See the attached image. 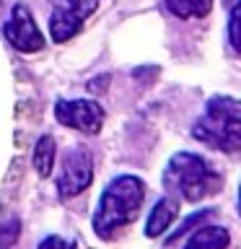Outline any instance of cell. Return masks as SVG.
Wrapping results in <instances>:
<instances>
[{"mask_svg":"<svg viewBox=\"0 0 241 249\" xmlns=\"http://www.w3.org/2000/svg\"><path fill=\"white\" fill-rule=\"evenodd\" d=\"M176 18H200L210 11L213 0H163Z\"/></svg>","mask_w":241,"mask_h":249,"instance_id":"obj_11","label":"cell"},{"mask_svg":"<svg viewBox=\"0 0 241 249\" xmlns=\"http://www.w3.org/2000/svg\"><path fill=\"white\" fill-rule=\"evenodd\" d=\"M54 138L52 135H42L36 140L34 145V156H31V161H34V169L39 177H50L52 174V166H54Z\"/></svg>","mask_w":241,"mask_h":249,"instance_id":"obj_10","label":"cell"},{"mask_svg":"<svg viewBox=\"0 0 241 249\" xmlns=\"http://www.w3.org/2000/svg\"><path fill=\"white\" fill-rule=\"evenodd\" d=\"M93 179V159L83 148H73L65 159H62V169L57 174V195L60 200H70L81 195Z\"/></svg>","mask_w":241,"mask_h":249,"instance_id":"obj_6","label":"cell"},{"mask_svg":"<svg viewBox=\"0 0 241 249\" xmlns=\"http://www.w3.org/2000/svg\"><path fill=\"white\" fill-rule=\"evenodd\" d=\"M163 187L182 200L200 202L223 187V177L200 153H174L163 169Z\"/></svg>","mask_w":241,"mask_h":249,"instance_id":"obj_2","label":"cell"},{"mask_svg":"<svg viewBox=\"0 0 241 249\" xmlns=\"http://www.w3.org/2000/svg\"><path fill=\"white\" fill-rule=\"evenodd\" d=\"M228 244H231V236H228L225 229H221V226L197 229L189 239L184 241L187 249H221V247H228Z\"/></svg>","mask_w":241,"mask_h":249,"instance_id":"obj_9","label":"cell"},{"mask_svg":"<svg viewBox=\"0 0 241 249\" xmlns=\"http://www.w3.org/2000/svg\"><path fill=\"white\" fill-rule=\"evenodd\" d=\"M145 200V182L132 174L117 177L101 192L96 213H93V231L101 239H112L117 231L130 226L138 218Z\"/></svg>","mask_w":241,"mask_h":249,"instance_id":"obj_1","label":"cell"},{"mask_svg":"<svg viewBox=\"0 0 241 249\" xmlns=\"http://www.w3.org/2000/svg\"><path fill=\"white\" fill-rule=\"evenodd\" d=\"M192 135L210 148L236 153L241 148V104L233 96H213L205 114L194 122Z\"/></svg>","mask_w":241,"mask_h":249,"instance_id":"obj_3","label":"cell"},{"mask_svg":"<svg viewBox=\"0 0 241 249\" xmlns=\"http://www.w3.org/2000/svg\"><path fill=\"white\" fill-rule=\"evenodd\" d=\"M5 39L11 42L18 52H39L44 47V36L36 29L34 16L26 5H13L11 18L5 23Z\"/></svg>","mask_w":241,"mask_h":249,"instance_id":"obj_7","label":"cell"},{"mask_svg":"<svg viewBox=\"0 0 241 249\" xmlns=\"http://www.w3.org/2000/svg\"><path fill=\"white\" fill-rule=\"evenodd\" d=\"M39 247H42V249H47V247H62V249H73V247H75V241H65V239H60V236H50V239H44Z\"/></svg>","mask_w":241,"mask_h":249,"instance_id":"obj_13","label":"cell"},{"mask_svg":"<svg viewBox=\"0 0 241 249\" xmlns=\"http://www.w3.org/2000/svg\"><path fill=\"white\" fill-rule=\"evenodd\" d=\"M228 36H231V47L233 52H239V5H231V16H228Z\"/></svg>","mask_w":241,"mask_h":249,"instance_id":"obj_12","label":"cell"},{"mask_svg":"<svg viewBox=\"0 0 241 249\" xmlns=\"http://www.w3.org/2000/svg\"><path fill=\"white\" fill-rule=\"evenodd\" d=\"M99 0H52L50 31L57 44L73 39L81 31L83 21L96 11Z\"/></svg>","mask_w":241,"mask_h":249,"instance_id":"obj_4","label":"cell"},{"mask_svg":"<svg viewBox=\"0 0 241 249\" xmlns=\"http://www.w3.org/2000/svg\"><path fill=\"white\" fill-rule=\"evenodd\" d=\"M179 215V202L174 197H163L153 205L151 215H148V223H145V236H161L163 231L174 223V218Z\"/></svg>","mask_w":241,"mask_h":249,"instance_id":"obj_8","label":"cell"},{"mask_svg":"<svg viewBox=\"0 0 241 249\" xmlns=\"http://www.w3.org/2000/svg\"><path fill=\"white\" fill-rule=\"evenodd\" d=\"M54 120L70 130L96 135L101 124H104V109H101L99 101H91V99H73V101L60 99L54 104Z\"/></svg>","mask_w":241,"mask_h":249,"instance_id":"obj_5","label":"cell"}]
</instances>
